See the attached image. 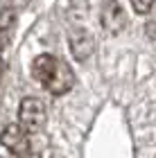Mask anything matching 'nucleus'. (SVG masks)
<instances>
[{
  "label": "nucleus",
  "instance_id": "obj_1",
  "mask_svg": "<svg viewBox=\"0 0 156 158\" xmlns=\"http://www.w3.org/2000/svg\"><path fill=\"white\" fill-rule=\"evenodd\" d=\"M32 75L34 79L45 86L52 95H66L75 86V75L61 59L52 54H39L32 61Z\"/></svg>",
  "mask_w": 156,
  "mask_h": 158
},
{
  "label": "nucleus",
  "instance_id": "obj_2",
  "mask_svg": "<svg viewBox=\"0 0 156 158\" xmlns=\"http://www.w3.org/2000/svg\"><path fill=\"white\" fill-rule=\"evenodd\" d=\"M48 122L45 104L39 97H23L18 104V127L25 129L27 133H39Z\"/></svg>",
  "mask_w": 156,
  "mask_h": 158
},
{
  "label": "nucleus",
  "instance_id": "obj_3",
  "mask_svg": "<svg viewBox=\"0 0 156 158\" xmlns=\"http://www.w3.org/2000/svg\"><path fill=\"white\" fill-rule=\"evenodd\" d=\"M0 142L2 147L9 152L14 158H27L32 152V145H30V133L25 129H20L18 124H7L0 133Z\"/></svg>",
  "mask_w": 156,
  "mask_h": 158
},
{
  "label": "nucleus",
  "instance_id": "obj_4",
  "mask_svg": "<svg viewBox=\"0 0 156 158\" xmlns=\"http://www.w3.org/2000/svg\"><path fill=\"white\" fill-rule=\"evenodd\" d=\"M100 23L109 34H120L127 25V14L118 0H106L100 11Z\"/></svg>",
  "mask_w": 156,
  "mask_h": 158
},
{
  "label": "nucleus",
  "instance_id": "obj_5",
  "mask_svg": "<svg viewBox=\"0 0 156 158\" xmlns=\"http://www.w3.org/2000/svg\"><path fill=\"white\" fill-rule=\"evenodd\" d=\"M68 45H70V52H73V56L77 61H86L95 50V39H93V34L86 32V30H75L70 34Z\"/></svg>",
  "mask_w": 156,
  "mask_h": 158
},
{
  "label": "nucleus",
  "instance_id": "obj_6",
  "mask_svg": "<svg viewBox=\"0 0 156 158\" xmlns=\"http://www.w3.org/2000/svg\"><path fill=\"white\" fill-rule=\"evenodd\" d=\"M129 2H131V7H133V11H136V14L145 16V14L152 11V7H154L156 0H129Z\"/></svg>",
  "mask_w": 156,
  "mask_h": 158
},
{
  "label": "nucleus",
  "instance_id": "obj_7",
  "mask_svg": "<svg viewBox=\"0 0 156 158\" xmlns=\"http://www.w3.org/2000/svg\"><path fill=\"white\" fill-rule=\"evenodd\" d=\"M11 25H14V11L5 9L2 14H0V32H7Z\"/></svg>",
  "mask_w": 156,
  "mask_h": 158
},
{
  "label": "nucleus",
  "instance_id": "obj_8",
  "mask_svg": "<svg viewBox=\"0 0 156 158\" xmlns=\"http://www.w3.org/2000/svg\"><path fill=\"white\" fill-rule=\"evenodd\" d=\"M145 32L150 34L152 39H156V11L150 16V20H147V25H145Z\"/></svg>",
  "mask_w": 156,
  "mask_h": 158
},
{
  "label": "nucleus",
  "instance_id": "obj_9",
  "mask_svg": "<svg viewBox=\"0 0 156 158\" xmlns=\"http://www.w3.org/2000/svg\"><path fill=\"white\" fill-rule=\"evenodd\" d=\"M0 158H2V156H0Z\"/></svg>",
  "mask_w": 156,
  "mask_h": 158
}]
</instances>
